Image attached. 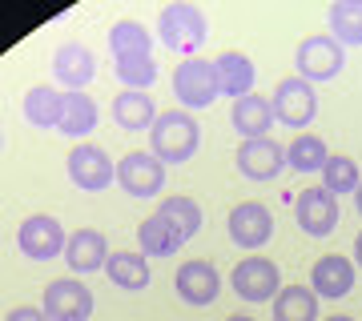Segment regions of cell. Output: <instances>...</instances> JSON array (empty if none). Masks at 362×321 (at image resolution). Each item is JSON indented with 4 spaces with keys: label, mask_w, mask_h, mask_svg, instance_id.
Wrapping results in <instances>:
<instances>
[{
    "label": "cell",
    "mask_w": 362,
    "mask_h": 321,
    "mask_svg": "<svg viewBox=\"0 0 362 321\" xmlns=\"http://www.w3.org/2000/svg\"><path fill=\"white\" fill-rule=\"evenodd\" d=\"M173 289H177V297L185 305L206 309V305H214L218 293H221V273L214 269L209 261H185L177 269V277H173Z\"/></svg>",
    "instance_id": "obj_14"
},
{
    "label": "cell",
    "mask_w": 362,
    "mask_h": 321,
    "mask_svg": "<svg viewBox=\"0 0 362 321\" xmlns=\"http://www.w3.org/2000/svg\"><path fill=\"white\" fill-rule=\"evenodd\" d=\"M105 277L117 285V289H129V293H141L145 285L153 281V273H149V257L145 253H113L109 257V265H105Z\"/></svg>",
    "instance_id": "obj_25"
},
{
    "label": "cell",
    "mask_w": 362,
    "mask_h": 321,
    "mask_svg": "<svg viewBox=\"0 0 362 321\" xmlns=\"http://www.w3.org/2000/svg\"><path fill=\"white\" fill-rule=\"evenodd\" d=\"M97 121H101L97 101H93V97H85V92H69V97H65V116H61V128H57V133H61V137H69V141L85 145V137L97 128Z\"/></svg>",
    "instance_id": "obj_24"
},
{
    "label": "cell",
    "mask_w": 362,
    "mask_h": 321,
    "mask_svg": "<svg viewBox=\"0 0 362 321\" xmlns=\"http://www.w3.org/2000/svg\"><path fill=\"white\" fill-rule=\"evenodd\" d=\"M354 261H358V265H362V233H358V237H354Z\"/></svg>",
    "instance_id": "obj_33"
},
{
    "label": "cell",
    "mask_w": 362,
    "mask_h": 321,
    "mask_svg": "<svg viewBox=\"0 0 362 321\" xmlns=\"http://www.w3.org/2000/svg\"><path fill=\"white\" fill-rule=\"evenodd\" d=\"M117 185L129 197H157L165 189V165L153 153H125L117 161Z\"/></svg>",
    "instance_id": "obj_12"
},
{
    "label": "cell",
    "mask_w": 362,
    "mask_h": 321,
    "mask_svg": "<svg viewBox=\"0 0 362 321\" xmlns=\"http://www.w3.org/2000/svg\"><path fill=\"white\" fill-rule=\"evenodd\" d=\"M270 104H274V121L286 125V128H306L314 116H318V92H314L310 80H302L298 73L278 80Z\"/></svg>",
    "instance_id": "obj_6"
},
{
    "label": "cell",
    "mask_w": 362,
    "mask_h": 321,
    "mask_svg": "<svg viewBox=\"0 0 362 321\" xmlns=\"http://www.w3.org/2000/svg\"><path fill=\"white\" fill-rule=\"evenodd\" d=\"M149 145H153V157L161 165H185V161H194V153L202 149V125L194 121V113L169 109V113H161L153 121Z\"/></svg>",
    "instance_id": "obj_1"
},
{
    "label": "cell",
    "mask_w": 362,
    "mask_h": 321,
    "mask_svg": "<svg viewBox=\"0 0 362 321\" xmlns=\"http://www.w3.org/2000/svg\"><path fill=\"white\" fill-rule=\"evenodd\" d=\"M354 205H358V217H362V185L354 189Z\"/></svg>",
    "instance_id": "obj_34"
},
{
    "label": "cell",
    "mask_w": 362,
    "mask_h": 321,
    "mask_svg": "<svg viewBox=\"0 0 362 321\" xmlns=\"http://www.w3.org/2000/svg\"><path fill=\"white\" fill-rule=\"evenodd\" d=\"M326 161H330V153H326L322 137H314V133H298L286 149V165L294 173H322Z\"/></svg>",
    "instance_id": "obj_28"
},
{
    "label": "cell",
    "mask_w": 362,
    "mask_h": 321,
    "mask_svg": "<svg viewBox=\"0 0 362 321\" xmlns=\"http://www.w3.org/2000/svg\"><path fill=\"white\" fill-rule=\"evenodd\" d=\"M157 104L149 92H133V89H121L113 101V121L121 133H141V128H153L157 121Z\"/></svg>",
    "instance_id": "obj_22"
},
{
    "label": "cell",
    "mask_w": 362,
    "mask_h": 321,
    "mask_svg": "<svg viewBox=\"0 0 362 321\" xmlns=\"http://www.w3.org/2000/svg\"><path fill=\"white\" fill-rule=\"evenodd\" d=\"M109 241H105L101 229H73V237H69L65 245V261L73 273H97L109 265Z\"/></svg>",
    "instance_id": "obj_16"
},
{
    "label": "cell",
    "mask_w": 362,
    "mask_h": 321,
    "mask_svg": "<svg viewBox=\"0 0 362 321\" xmlns=\"http://www.w3.org/2000/svg\"><path fill=\"white\" fill-rule=\"evenodd\" d=\"M65 97L69 92L52 89V85H37V89L25 92V101H21V113L33 128H61V116H65Z\"/></svg>",
    "instance_id": "obj_18"
},
{
    "label": "cell",
    "mask_w": 362,
    "mask_h": 321,
    "mask_svg": "<svg viewBox=\"0 0 362 321\" xmlns=\"http://www.w3.org/2000/svg\"><path fill=\"white\" fill-rule=\"evenodd\" d=\"M52 77H57V85H65L69 92H85V85L97 77L93 49L81 44V40H65L61 49L52 52Z\"/></svg>",
    "instance_id": "obj_13"
},
{
    "label": "cell",
    "mask_w": 362,
    "mask_h": 321,
    "mask_svg": "<svg viewBox=\"0 0 362 321\" xmlns=\"http://www.w3.org/2000/svg\"><path fill=\"white\" fill-rule=\"evenodd\" d=\"M274 237V213L262 201H242V205L230 209V241L238 249H250V253H258L266 249Z\"/></svg>",
    "instance_id": "obj_9"
},
{
    "label": "cell",
    "mask_w": 362,
    "mask_h": 321,
    "mask_svg": "<svg viewBox=\"0 0 362 321\" xmlns=\"http://www.w3.org/2000/svg\"><path fill=\"white\" fill-rule=\"evenodd\" d=\"M230 281H233V293L250 301V305H266V301L282 293V273H278L270 257H242L233 265Z\"/></svg>",
    "instance_id": "obj_5"
},
{
    "label": "cell",
    "mask_w": 362,
    "mask_h": 321,
    "mask_svg": "<svg viewBox=\"0 0 362 321\" xmlns=\"http://www.w3.org/2000/svg\"><path fill=\"white\" fill-rule=\"evenodd\" d=\"M173 97L185 104V113H202L221 97V85H218V68L214 61H202V56H189L173 68Z\"/></svg>",
    "instance_id": "obj_4"
},
{
    "label": "cell",
    "mask_w": 362,
    "mask_h": 321,
    "mask_svg": "<svg viewBox=\"0 0 362 321\" xmlns=\"http://www.w3.org/2000/svg\"><path fill=\"white\" fill-rule=\"evenodd\" d=\"M214 68H218L221 97H233V101H242V97H250V92H254V77H258V68H254V61H250L246 52L226 49L218 61H214Z\"/></svg>",
    "instance_id": "obj_19"
},
{
    "label": "cell",
    "mask_w": 362,
    "mask_h": 321,
    "mask_svg": "<svg viewBox=\"0 0 362 321\" xmlns=\"http://www.w3.org/2000/svg\"><path fill=\"white\" fill-rule=\"evenodd\" d=\"M226 321H254V317H246V313H233V317H226Z\"/></svg>",
    "instance_id": "obj_36"
},
{
    "label": "cell",
    "mask_w": 362,
    "mask_h": 321,
    "mask_svg": "<svg viewBox=\"0 0 362 321\" xmlns=\"http://www.w3.org/2000/svg\"><path fill=\"white\" fill-rule=\"evenodd\" d=\"M230 121H233V128H238L246 141L270 137V128H274V104L266 101V97H258V92H250V97H242V101H233Z\"/></svg>",
    "instance_id": "obj_21"
},
{
    "label": "cell",
    "mask_w": 362,
    "mask_h": 321,
    "mask_svg": "<svg viewBox=\"0 0 362 321\" xmlns=\"http://www.w3.org/2000/svg\"><path fill=\"white\" fill-rule=\"evenodd\" d=\"M274 321H318V293L310 285H282L274 297Z\"/></svg>",
    "instance_id": "obj_27"
},
{
    "label": "cell",
    "mask_w": 362,
    "mask_h": 321,
    "mask_svg": "<svg viewBox=\"0 0 362 321\" xmlns=\"http://www.w3.org/2000/svg\"><path fill=\"white\" fill-rule=\"evenodd\" d=\"M157 213L173 221V225L185 233V241H189V237H197V229L206 225V213H202V205H197L194 197H185V193H173V197H165V201L157 205Z\"/></svg>",
    "instance_id": "obj_29"
},
{
    "label": "cell",
    "mask_w": 362,
    "mask_h": 321,
    "mask_svg": "<svg viewBox=\"0 0 362 321\" xmlns=\"http://www.w3.org/2000/svg\"><path fill=\"white\" fill-rule=\"evenodd\" d=\"M282 169H286V149L274 137L242 141V149H238V173L246 181H274Z\"/></svg>",
    "instance_id": "obj_15"
},
{
    "label": "cell",
    "mask_w": 362,
    "mask_h": 321,
    "mask_svg": "<svg viewBox=\"0 0 362 321\" xmlns=\"http://www.w3.org/2000/svg\"><path fill=\"white\" fill-rule=\"evenodd\" d=\"M326 321H354V317H346V313H330Z\"/></svg>",
    "instance_id": "obj_35"
},
{
    "label": "cell",
    "mask_w": 362,
    "mask_h": 321,
    "mask_svg": "<svg viewBox=\"0 0 362 321\" xmlns=\"http://www.w3.org/2000/svg\"><path fill=\"white\" fill-rule=\"evenodd\" d=\"M157 40L165 44L169 52H181L185 61L194 56L202 44L209 40V16L197 8V4H165L161 13H157Z\"/></svg>",
    "instance_id": "obj_2"
},
{
    "label": "cell",
    "mask_w": 362,
    "mask_h": 321,
    "mask_svg": "<svg viewBox=\"0 0 362 321\" xmlns=\"http://www.w3.org/2000/svg\"><path fill=\"white\" fill-rule=\"evenodd\" d=\"M362 185V173L358 165L350 161V157H330L322 169V189L330 193V197H342V193H354Z\"/></svg>",
    "instance_id": "obj_31"
},
{
    "label": "cell",
    "mask_w": 362,
    "mask_h": 321,
    "mask_svg": "<svg viewBox=\"0 0 362 321\" xmlns=\"http://www.w3.org/2000/svg\"><path fill=\"white\" fill-rule=\"evenodd\" d=\"M294 64H298V77L302 80L322 85V80L342 77V68H346V52H342V44H338L330 32H314V37L298 40Z\"/></svg>",
    "instance_id": "obj_3"
},
{
    "label": "cell",
    "mask_w": 362,
    "mask_h": 321,
    "mask_svg": "<svg viewBox=\"0 0 362 321\" xmlns=\"http://www.w3.org/2000/svg\"><path fill=\"white\" fill-rule=\"evenodd\" d=\"M109 52L113 61H129V56H153V32L141 20H117L109 28Z\"/></svg>",
    "instance_id": "obj_23"
},
{
    "label": "cell",
    "mask_w": 362,
    "mask_h": 321,
    "mask_svg": "<svg viewBox=\"0 0 362 321\" xmlns=\"http://www.w3.org/2000/svg\"><path fill=\"white\" fill-rule=\"evenodd\" d=\"M4 321H52V317L45 313V309H37V305H16Z\"/></svg>",
    "instance_id": "obj_32"
},
{
    "label": "cell",
    "mask_w": 362,
    "mask_h": 321,
    "mask_svg": "<svg viewBox=\"0 0 362 321\" xmlns=\"http://www.w3.org/2000/svg\"><path fill=\"white\" fill-rule=\"evenodd\" d=\"M326 25L342 49H362V0H334L326 8Z\"/></svg>",
    "instance_id": "obj_26"
},
{
    "label": "cell",
    "mask_w": 362,
    "mask_h": 321,
    "mask_svg": "<svg viewBox=\"0 0 362 321\" xmlns=\"http://www.w3.org/2000/svg\"><path fill=\"white\" fill-rule=\"evenodd\" d=\"M16 245H21V253L33 257V261H52V257L65 253V229H61V221L49 217V213H37V217H28L21 229H16Z\"/></svg>",
    "instance_id": "obj_11"
},
{
    "label": "cell",
    "mask_w": 362,
    "mask_h": 321,
    "mask_svg": "<svg viewBox=\"0 0 362 321\" xmlns=\"http://www.w3.org/2000/svg\"><path fill=\"white\" fill-rule=\"evenodd\" d=\"M137 245H141L145 257H177L181 245H185V233H181L169 217L153 213V217L141 221V229H137Z\"/></svg>",
    "instance_id": "obj_20"
},
{
    "label": "cell",
    "mask_w": 362,
    "mask_h": 321,
    "mask_svg": "<svg viewBox=\"0 0 362 321\" xmlns=\"http://www.w3.org/2000/svg\"><path fill=\"white\" fill-rule=\"evenodd\" d=\"M40 309L52 321H89L93 317V293H89V285H81L77 277H57V281L45 285Z\"/></svg>",
    "instance_id": "obj_8"
},
{
    "label": "cell",
    "mask_w": 362,
    "mask_h": 321,
    "mask_svg": "<svg viewBox=\"0 0 362 321\" xmlns=\"http://www.w3.org/2000/svg\"><path fill=\"white\" fill-rule=\"evenodd\" d=\"M310 289L318 297H326V301L346 297L350 289H354V265H350L346 257H338V253L318 257V261H314V269H310Z\"/></svg>",
    "instance_id": "obj_17"
},
{
    "label": "cell",
    "mask_w": 362,
    "mask_h": 321,
    "mask_svg": "<svg viewBox=\"0 0 362 321\" xmlns=\"http://www.w3.org/2000/svg\"><path fill=\"white\" fill-rule=\"evenodd\" d=\"M113 73H117V80H121L125 89H133V92L153 89L157 77H161V68H157L153 56H129V61H113Z\"/></svg>",
    "instance_id": "obj_30"
},
{
    "label": "cell",
    "mask_w": 362,
    "mask_h": 321,
    "mask_svg": "<svg viewBox=\"0 0 362 321\" xmlns=\"http://www.w3.org/2000/svg\"><path fill=\"white\" fill-rule=\"evenodd\" d=\"M294 217H298V229L306 237H330L338 229V197L322 189V185H310V189L298 193L294 201Z\"/></svg>",
    "instance_id": "obj_10"
},
{
    "label": "cell",
    "mask_w": 362,
    "mask_h": 321,
    "mask_svg": "<svg viewBox=\"0 0 362 321\" xmlns=\"http://www.w3.org/2000/svg\"><path fill=\"white\" fill-rule=\"evenodd\" d=\"M69 181L85 193H105L117 181V161L105 153L101 145H77L69 153Z\"/></svg>",
    "instance_id": "obj_7"
}]
</instances>
